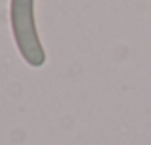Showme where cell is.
<instances>
[{
    "label": "cell",
    "mask_w": 151,
    "mask_h": 145,
    "mask_svg": "<svg viewBox=\"0 0 151 145\" xmlns=\"http://www.w3.org/2000/svg\"><path fill=\"white\" fill-rule=\"evenodd\" d=\"M12 25L23 57L31 65H42L44 52L40 48L33 23V0H12Z\"/></svg>",
    "instance_id": "obj_1"
}]
</instances>
